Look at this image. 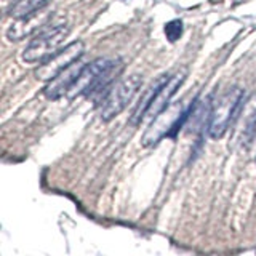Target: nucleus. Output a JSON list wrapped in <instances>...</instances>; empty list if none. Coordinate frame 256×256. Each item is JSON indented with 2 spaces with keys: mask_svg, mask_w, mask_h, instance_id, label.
<instances>
[{
  "mask_svg": "<svg viewBox=\"0 0 256 256\" xmlns=\"http://www.w3.org/2000/svg\"><path fill=\"white\" fill-rule=\"evenodd\" d=\"M48 3L50 0H16V2L11 3L8 14L14 19H19V18L27 16V14L43 10Z\"/></svg>",
  "mask_w": 256,
  "mask_h": 256,
  "instance_id": "nucleus-12",
  "label": "nucleus"
},
{
  "mask_svg": "<svg viewBox=\"0 0 256 256\" xmlns=\"http://www.w3.org/2000/svg\"><path fill=\"white\" fill-rule=\"evenodd\" d=\"M182 29H184V26H182V21L181 19H171V21H168V23L165 24L164 27V32L167 35V39L168 42H178L181 39V35H182Z\"/></svg>",
  "mask_w": 256,
  "mask_h": 256,
  "instance_id": "nucleus-13",
  "label": "nucleus"
},
{
  "mask_svg": "<svg viewBox=\"0 0 256 256\" xmlns=\"http://www.w3.org/2000/svg\"><path fill=\"white\" fill-rule=\"evenodd\" d=\"M189 109L184 111L182 102H174V104L168 106L164 112H160L156 119H152L151 125L141 138V144L144 148H151V146H156L164 136H174L186 125Z\"/></svg>",
  "mask_w": 256,
  "mask_h": 256,
  "instance_id": "nucleus-3",
  "label": "nucleus"
},
{
  "mask_svg": "<svg viewBox=\"0 0 256 256\" xmlns=\"http://www.w3.org/2000/svg\"><path fill=\"white\" fill-rule=\"evenodd\" d=\"M84 51H85V45L82 40L71 42L69 45L55 51L53 55L40 63L37 71H35V79L42 80V82H50L51 79H55L61 71L68 68V66L80 60Z\"/></svg>",
  "mask_w": 256,
  "mask_h": 256,
  "instance_id": "nucleus-5",
  "label": "nucleus"
},
{
  "mask_svg": "<svg viewBox=\"0 0 256 256\" xmlns=\"http://www.w3.org/2000/svg\"><path fill=\"white\" fill-rule=\"evenodd\" d=\"M186 77H187V69L181 68L173 77L168 79L167 84L156 94V98L152 99L148 112H146V117H149V119H156L160 112H164L165 109L170 106V101L174 94H176V91L179 90V86L184 84Z\"/></svg>",
  "mask_w": 256,
  "mask_h": 256,
  "instance_id": "nucleus-8",
  "label": "nucleus"
},
{
  "mask_svg": "<svg viewBox=\"0 0 256 256\" xmlns=\"http://www.w3.org/2000/svg\"><path fill=\"white\" fill-rule=\"evenodd\" d=\"M48 18H50V14L43 13V10L35 11L32 14H27L24 18L16 19V23L11 24L6 35H8L10 40H21V39L27 37V35H31L32 32L42 29L48 23Z\"/></svg>",
  "mask_w": 256,
  "mask_h": 256,
  "instance_id": "nucleus-9",
  "label": "nucleus"
},
{
  "mask_svg": "<svg viewBox=\"0 0 256 256\" xmlns=\"http://www.w3.org/2000/svg\"><path fill=\"white\" fill-rule=\"evenodd\" d=\"M168 79H170V76H168V74H162V76H159V77L149 85V88L146 90V93L141 96L140 102L136 104L135 111H133V115L130 117V123H131V125H138V123H141V122L146 119V112H148V109H149V106H151L152 99L156 98V94H157L159 90L162 88V86L167 84Z\"/></svg>",
  "mask_w": 256,
  "mask_h": 256,
  "instance_id": "nucleus-10",
  "label": "nucleus"
},
{
  "mask_svg": "<svg viewBox=\"0 0 256 256\" xmlns=\"http://www.w3.org/2000/svg\"><path fill=\"white\" fill-rule=\"evenodd\" d=\"M6 2H11L13 3V2H16V0H6Z\"/></svg>",
  "mask_w": 256,
  "mask_h": 256,
  "instance_id": "nucleus-15",
  "label": "nucleus"
},
{
  "mask_svg": "<svg viewBox=\"0 0 256 256\" xmlns=\"http://www.w3.org/2000/svg\"><path fill=\"white\" fill-rule=\"evenodd\" d=\"M247 135L248 136H256V112L252 115V119L248 120V125H247Z\"/></svg>",
  "mask_w": 256,
  "mask_h": 256,
  "instance_id": "nucleus-14",
  "label": "nucleus"
},
{
  "mask_svg": "<svg viewBox=\"0 0 256 256\" xmlns=\"http://www.w3.org/2000/svg\"><path fill=\"white\" fill-rule=\"evenodd\" d=\"M109 63H111V58H96L91 63H86L82 72H80L79 79L76 80V84L71 86V90L66 96L69 99H74L77 96H82V94H88L93 85L96 84L99 74L106 69Z\"/></svg>",
  "mask_w": 256,
  "mask_h": 256,
  "instance_id": "nucleus-6",
  "label": "nucleus"
},
{
  "mask_svg": "<svg viewBox=\"0 0 256 256\" xmlns=\"http://www.w3.org/2000/svg\"><path fill=\"white\" fill-rule=\"evenodd\" d=\"M143 85V77L138 74H131L120 80L119 84L111 86V90L106 93V96L101 101L99 117L101 120L109 122L114 117L119 115L123 109L128 106V102L135 98V94Z\"/></svg>",
  "mask_w": 256,
  "mask_h": 256,
  "instance_id": "nucleus-4",
  "label": "nucleus"
},
{
  "mask_svg": "<svg viewBox=\"0 0 256 256\" xmlns=\"http://www.w3.org/2000/svg\"><path fill=\"white\" fill-rule=\"evenodd\" d=\"M211 107H213L211 96H208L207 99H202V101H194L191 104V109H189V115H187L184 128H187V131H197V130H200L205 123H207V127H208Z\"/></svg>",
  "mask_w": 256,
  "mask_h": 256,
  "instance_id": "nucleus-11",
  "label": "nucleus"
},
{
  "mask_svg": "<svg viewBox=\"0 0 256 256\" xmlns=\"http://www.w3.org/2000/svg\"><path fill=\"white\" fill-rule=\"evenodd\" d=\"M84 68H85V64L80 60L72 63L64 71H61L55 79L50 80L45 88H43V94H45L48 99H53V101L66 96L68 91L71 90V86L76 84V80L79 79L80 72H82Z\"/></svg>",
  "mask_w": 256,
  "mask_h": 256,
  "instance_id": "nucleus-7",
  "label": "nucleus"
},
{
  "mask_svg": "<svg viewBox=\"0 0 256 256\" xmlns=\"http://www.w3.org/2000/svg\"><path fill=\"white\" fill-rule=\"evenodd\" d=\"M244 99V90L240 86H232L224 94H221L211 107V115L208 122V135L213 140H219L229 130V125L236 119Z\"/></svg>",
  "mask_w": 256,
  "mask_h": 256,
  "instance_id": "nucleus-1",
  "label": "nucleus"
},
{
  "mask_svg": "<svg viewBox=\"0 0 256 256\" xmlns=\"http://www.w3.org/2000/svg\"><path fill=\"white\" fill-rule=\"evenodd\" d=\"M69 26L66 21H60L55 24H45L35 34V37L29 42L23 53V60L26 63H42L58 51L61 42L69 35Z\"/></svg>",
  "mask_w": 256,
  "mask_h": 256,
  "instance_id": "nucleus-2",
  "label": "nucleus"
}]
</instances>
